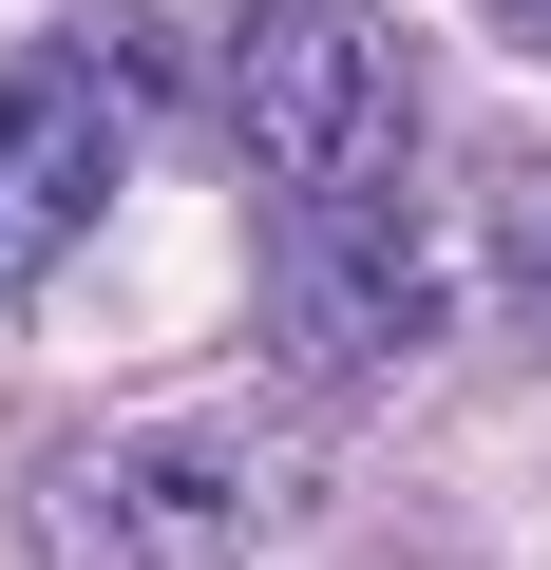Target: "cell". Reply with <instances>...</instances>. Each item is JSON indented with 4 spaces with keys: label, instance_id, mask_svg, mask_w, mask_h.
Segmentation results:
<instances>
[{
    "label": "cell",
    "instance_id": "1",
    "mask_svg": "<svg viewBox=\"0 0 551 570\" xmlns=\"http://www.w3.org/2000/svg\"><path fill=\"white\" fill-rule=\"evenodd\" d=\"M266 513H286V438L266 419H96L20 494L39 570H247Z\"/></svg>",
    "mask_w": 551,
    "mask_h": 570
},
{
    "label": "cell",
    "instance_id": "2",
    "mask_svg": "<svg viewBox=\"0 0 551 570\" xmlns=\"http://www.w3.org/2000/svg\"><path fill=\"white\" fill-rule=\"evenodd\" d=\"M171 96H190V39L171 20H58V39L0 58V285H39L115 209V171H134V134Z\"/></svg>",
    "mask_w": 551,
    "mask_h": 570
},
{
    "label": "cell",
    "instance_id": "3",
    "mask_svg": "<svg viewBox=\"0 0 551 570\" xmlns=\"http://www.w3.org/2000/svg\"><path fill=\"white\" fill-rule=\"evenodd\" d=\"M437 228L400 190H286L266 209V362L305 400H381L419 343H437Z\"/></svg>",
    "mask_w": 551,
    "mask_h": 570
},
{
    "label": "cell",
    "instance_id": "4",
    "mask_svg": "<svg viewBox=\"0 0 551 570\" xmlns=\"http://www.w3.org/2000/svg\"><path fill=\"white\" fill-rule=\"evenodd\" d=\"M209 96H228V134H247L266 190H381L419 153V77H400V39L362 0H247Z\"/></svg>",
    "mask_w": 551,
    "mask_h": 570
},
{
    "label": "cell",
    "instance_id": "5",
    "mask_svg": "<svg viewBox=\"0 0 551 570\" xmlns=\"http://www.w3.org/2000/svg\"><path fill=\"white\" fill-rule=\"evenodd\" d=\"M494 20H513V39H551V0H494Z\"/></svg>",
    "mask_w": 551,
    "mask_h": 570
},
{
    "label": "cell",
    "instance_id": "6",
    "mask_svg": "<svg viewBox=\"0 0 551 570\" xmlns=\"http://www.w3.org/2000/svg\"><path fill=\"white\" fill-rule=\"evenodd\" d=\"M532 305H551V228H532Z\"/></svg>",
    "mask_w": 551,
    "mask_h": 570
}]
</instances>
